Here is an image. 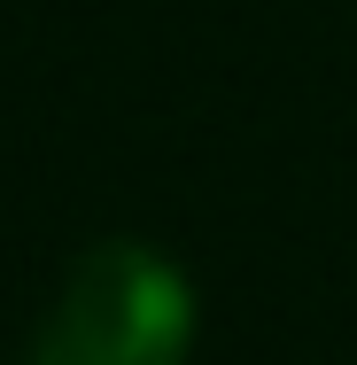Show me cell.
I'll use <instances>...</instances> for the list:
<instances>
[{
	"instance_id": "1",
	"label": "cell",
	"mask_w": 357,
	"mask_h": 365,
	"mask_svg": "<svg viewBox=\"0 0 357 365\" xmlns=\"http://www.w3.org/2000/svg\"><path fill=\"white\" fill-rule=\"evenodd\" d=\"M195 334V295L171 257L148 241H101L63 280V303L39 334V365H179Z\"/></svg>"
}]
</instances>
